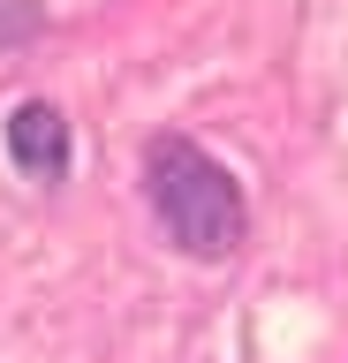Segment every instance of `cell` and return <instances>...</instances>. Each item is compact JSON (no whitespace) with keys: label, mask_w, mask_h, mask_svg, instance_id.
<instances>
[{"label":"cell","mask_w":348,"mask_h":363,"mask_svg":"<svg viewBox=\"0 0 348 363\" xmlns=\"http://www.w3.org/2000/svg\"><path fill=\"white\" fill-rule=\"evenodd\" d=\"M144 189H152V212L189 257H228L242 242V189L235 174L220 167L212 152H197L189 136H152V152H144Z\"/></svg>","instance_id":"cell-1"},{"label":"cell","mask_w":348,"mask_h":363,"mask_svg":"<svg viewBox=\"0 0 348 363\" xmlns=\"http://www.w3.org/2000/svg\"><path fill=\"white\" fill-rule=\"evenodd\" d=\"M8 159L23 174H38V182H61L69 174V113L53 99H23L8 113Z\"/></svg>","instance_id":"cell-2"},{"label":"cell","mask_w":348,"mask_h":363,"mask_svg":"<svg viewBox=\"0 0 348 363\" xmlns=\"http://www.w3.org/2000/svg\"><path fill=\"white\" fill-rule=\"evenodd\" d=\"M23 30H38V8H23V0H0V45L23 38Z\"/></svg>","instance_id":"cell-3"}]
</instances>
